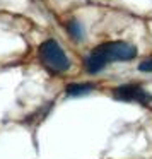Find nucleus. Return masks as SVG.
Segmentation results:
<instances>
[{
  "mask_svg": "<svg viewBox=\"0 0 152 159\" xmlns=\"http://www.w3.org/2000/svg\"><path fill=\"white\" fill-rule=\"evenodd\" d=\"M137 57V48L130 43L125 41H110V43H101L84 60L87 74H99L108 63L113 62H130Z\"/></svg>",
  "mask_w": 152,
  "mask_h": 159,
  "instance_id": "nucleus-1",
  "label": "nucleus"
},
{
  "mask_svg": "<svg viewBox=\"0 0 152 159\" xmlns=\"http://www.w3.org/2000/svg\"><path fill=\"white\" fill-rule=\"evenodd\" d=\"M38 55L50 74H62L70 69V60L55 39H46L39 45Z\"/></svg>",
  "mask_w": 152,
  "mask_h": 159,
  "instance_id": "nucleus-2",
  "label": "nucleus"
},
{
  "mask_svg": "<svg viewBox=\"0 0 152 159\" xmlns=\"http://www.w3.org/2000/svg\"><path fill=\"white\" fill-rule=\"evenodd\" d=\"M113 99L121 101V103H135V104H150L152 94L140 84H121L113 89Z\"/></svg>",
  "mask_w": 152,
  "mask_h": 159,
  "instance_id": "nucleus-3",
  "label": "nucleus"
},
{
  "mask_svg": "<svg viewBox=\"0 0 152 159\" xmlns=\"http://www.w3.org/2000/svg\"><path fill=\"white\" fill-rule=\"evenodd\" d=\"M65 28H67V31H69V34L72 36L75 41H82L84 39V26L80 24V21L70 19V21L65 24Z\"/></svg>",
  "mask_w": 152,
  "mask_h": 159,
  "instance_id": "nucleus-4",
  "label": "nucleus"
},
{
  "mask_svg": "<svg viewBox=\"0 0 152 159\" xmlns=\"http://www.w3.org/2000/svg\"><path fill=\"white\" fill-rule=\"evenodd\" d=\"M92 89V84H69L65 89V94L67 96H84V94H89Z\"/></svg>",
  "mask_w": 152,
  "mask_h": 159,
  "instance_id": "nucleus-5",
  "label": "nucleus"
},
{
  "mask_svg": "<svg viewBox=\"0 0 152 159\" xmlns=\"http://www.w3.org/2000/svg\"><path fill=\"white\" fill-rule=\"evenodd\" d=\"M138 70H140V72H152V57L150 58H145L144 62L138 65Z\"/></svg>",
  "mask_w": 152,
  "mask_h": 159,
  "instance_id": "nucleus-6",
  "label": "nucleus"
}]
</instances>
